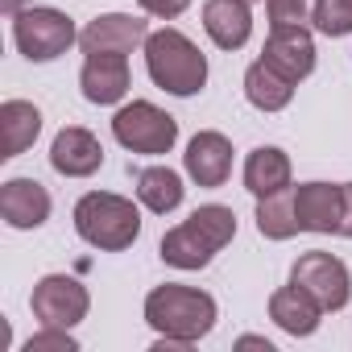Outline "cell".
Wrapping results in <instances>:
<instances>
[{"label": "cell", "mask_w": 352, "mask_h": 352, "mask_svg": "<svg viewBox=\"0 0 352 352\" xmlns=\"http://www.w3.org/2000/svg\"><path fill=\"white\" fill-rule=\"evenodd\" d=\"M216 315H220L216 298L195 286L166 282L145 294V323L157 331L153 352H179V348L199 344L216 327Z\"/></svg>", "instance_id": "1"}, {"label": "cell", "mask_w": 352, "mask_h": 352, "mask_svg": "<svg viewBox=\"0 0 352 352\" xmlns=\"http://www.w3.org/2000/svg\"><path fill=\"white\" fill-rule=\"evenodd\" d=\"M232 236H236V212L224 204H204L162 236V261L174 270H204L224 245H232Z\"/></svg>", "instance_id": "2"}, {"label": "cell", "mask_w": 352, "mask_h": 352, "mask_svg": "<svg viewBox=\"0 0 352 352\" xmlns=\"http://www.w3.org/2000/svg\"><path fill=\"white\" fill-rule=\"evenodd\" d=\"M145 71L170 96H195L208 87V58L183 30H157L145 38Z\"/></svg>", "instance_id": "3"}, {"label": "cell", "mask_w": 352, "mask_h": 352, "mask_svg": "<svg viewBox=\"0 0 352 352\" xmlns=\"http://www.w3.org/2000/svg\"><path fill=\"white\" fill-rule=\"evenodd\" d=\"M75 232L100 253H120V249H129L141 236V212L124 195L87 191L75 204Z\"/></svg>", "instance_id": "4"}, {"label": "cell", "mask_w": 352, "mask_h": 352, "mask_svg": "<svg viewBox=\"0 0 352 352\" xmlns=\"http://www.w3.org/2000/svg\"><path fill=\"white\" fill-rule=\"evenodd\" d=\"M13 42L30 63H54L79 42V30L63 9L30 5V9L13 13Z\"/></svg>", "instance_id": "5"}, {"label": "cell", "mask_w": 352, "mask_h": 352, "mask_svg": "<svg viewBox=\"0 0 352 352\" xmlns=\"http://www.w3.org/2000/svg\"><path fill=\"white\" fill-rule=\"evenodd\" d=\"M112 137L129 149V153H170L174 141H179V120H174L170 112H162L157 104L149 100H133L124 108H116L112 116Z\"/></svg>", "instance_id": "6"}, {"label": "cell", "mask_w": 352, "mask_h": 352, "mask_svg": "<svg viewBox=\"0 0 352 352\" xmlns=\"http://www.w3.org/2000/svg\"><path fill=\"white\" fill-rule=\"evenodd\" d=\"M30 307H34V315H38L42 327H75V323L87 319L91 294H87V286H83L79 278H71V274H46V278L34 286Z\"/></svg>", "instance_id": "7"}, {"label": "cell", "mask_w": 352, "mask_h": 352, "mask_svg": "<svg viewBox=\"0 0 352 352\" xmlns=\"http://www.w3.org/2000/svg\"><path fill=\"white\" fill-rule=\"evenodd\" d=\"M290 282H298L323 311H344L348 298H352V274H348V265L340 257H331V253H319V249H311V253H302L294 261Z\"/></svg>", "instance_id": "8"}, {"label": "cell", "mask_w": 352, "mask_h": 352, "mask_svg": "<svg viewBox=\"0 0 352 352\" xmlns=\"http://www.w3.org/2000/svg\"><path fill=\"white\" fill-rule=\"evenodd\" d=\"M261 63H270L282 79L302 83L315 71V38L307 25H270Z\"/></svg>", "instance_id": "9"}, {"label": "cell", "mask_w": 352, "mask_h": 352, "mask_svg": "<svg viewBox=\"0 0 352 352\" xmlns=\"http://www.w3.org/2000/svg\"><path fill=\"white\" fill-rule=\"evenodd\" d=\"M183 166H187L195 187L216 191V187L228 183V174H232V141L224 133H216V129H204V133L191 137V145L183 153Z\"/></svg>", "instance_id": "10"}, {"label": "cell", "mask_w": 352, "mask_h": 352, "mask_svg": "<svg viewBox=\"0 0 352 352\" xmlns=\"http://www.w3.org/2000/svg\"><path fill=\"white\" fill-rule=\"evenodd\" d=\"M145 38H149V25L141 17L104 13L87 21V30L79 34V50L83 54H133L137 46H145Z\"/></svg>", "instance_id": "11"}, {"label": "cell", "mask_w": 352, "mask_h": 352, "mask_svg": "<svg viewBox=\"0 0 352 352\" xmlns=\"http://www.w3.org/2000/svg\"><path fill=\"white\" fill-rule=\"evenodd\" d=\"M50 166L63 174V179H91V174L104 166V145H100V137L91 129L67 124L50 141Z\"/></svg>", "instance_id": "12"}, {"label": "cell", "mask_w": 352, "mask_h": 352, "mask_svg": "<svg viewBox=\"0 0 352 352\" xmlns=\"http://www.w3.org/2000/svg\"><path fill=\"white\" fill-rule=\"evenodd\" d=\"M50 191L38 179H9L0 187V216L17 232H34L50 220Z\"/></svg>", "instance_id": "13"}, {"label": "cell", "mask_w": 352, "mask_h": 352, "mask_svg": "<svg viewBox=\"0 0 352 352\" xmlns=\"http://www.w3.org/2000/svg\"><path fill=\"white\" fill-rule=\"evenodd\" d=\"M79 87L87 104H120L129 96V54H87L79 71Z\"/></svg>", "instance_id": "14"}, {"label": "cell", "mask_w": 352, "mask_h": 352, "mask_svg": "<svg viewBox=\"0 0 352 352\" xmlns=\"http://www.w3.org/2000/svg\"><path fill=\"white\" fill-rule=\"evenodd\" d=\"M294 212H298V228L302 232H340V212H344V195L331 183H302L294 187Z\"/></svg>", "instance_id": "15"}, {"label": "cell", "mask_w": 352, "mask_h": 352, "mask_svg": "<svg viewBox=\"0 0 352 352\" xmlns=\"http://www.w3.org/2000/svg\"><path fill=\"white\" fill-rule=\"evenodd\" d=\"M270 319L286 331V336H315L319 331V323H323V307L298 286V282H290V286H282V290H274L270 294Z\"/></svg>", "instance_id": "16"}, {"label": "cell", "mask_w": 352, "mask_h": 352, "mask_svg": "<svg viewBox=\"0 0 352 352\" xmlns=\"http://www.w3.org/2000/svg\"><path fill=\"white\" fill-rule=\"evenodd\" d=\"M204 30L220 50H241L253 38L249 0H208L204 5Z\"/></svg>", "instance_id": "17"}, {"label": "cell", "mask_w": 352, "mask_h": 352, "mask_svg": "<svg viewBox=\"0 0 352 352\" xmlns=\"http://www.w3.org/2000/svg\"><path fill=\"white\" fill-rule=\"evenodd\" d=\"M282 187H290V157L278 145H257L245 157V191L253 199H261V195H274Z\"/></svg>", "instance_id": "18"}, {"label": "cell", "mask_w": 352, "mask_h": 352, "mask_svg": "<svg viewBox=\"0 0 352 352\" xmlns=\"http://www.w3.org/2000/svg\"><path fill=\"white\" fill-rule=\"evenodd\" d=\"M183 195H187V187H183V174L179 170H170V166H145L137 174V199L153 216H170L174 208L183 204Z\"/></svg>", "instance_id": "19"}, {"label": "cell", "mask_w": 352, "mask_h": 352, "mask_svg": "<svg viewBox=\"0 0 352 352\" xmlns=\"http://www.w3.org/2000/svg\"><path fill=\"white\" fill-rule=\"evenodd\" d=\"M0 133H5V153L0 157H21L38 133H42V112L30 100H5L0 104Z\"/></svg>", "instance_id": "20"}, {"label": "cell", "mask_w": 352, "mask_h": 352, "mask_svg": "<svg viewBox=\"0 0 352 352\" xmlns=\"http://www.w3.org/2000/svg\"><path fill=\"white\" fill-rule=\"evenodd\" d=\"M245 100H249L257 112H282V108H290V100H294V83L282 79L270 63L257 58V63L245 71Z\"/></svg>", "instance_id": "21"}, {"label": "cell", "mask_w": 352, "mask_h": 352, "mask_svg": "<svg viewBox=\"0 0 352 352\" xmlns=\"http://www.w3.org/2000/svg\"><path fill=\"white\" fill-rule=\"evenodd\" d=\"M257 232L265 241H290L302 232L298 212H294V187H282V191L257 199Z\"/></svg>", "instance_id": "22"}, {"label": "cell", "mask_w": 352, "mask_h": 352, "mask_svg": "<svg viewBox=\"0 0 352 352\" xmlns=\"http://www.w3.org/2000/svg\"><path fill=\"white\" fill-rule=\"evenodd\" d=\"M311 25L327 38H348L352 34V0H319Z\"/></svg>", "instance_id": "23"}, {"label": "cell", "mask_w": 352, "mask_h": 352, "mask_svg": "<svg viewBox=\"0 0 352 352\" xmlns=\"http://www.w3.org/2000/svg\"><path fill=\"white\" fill-rule=\"evenodd\" d=\"M319 0H265L270 25H311Z\"/></svg>", "instance_id": "24"}, {"label": "cell", "mask_w": 352, "mask_h": 352, "mask_svg": "<svg viewBox=\"0 0 352 352\" xmlns=\"http://www.w3.org/2000/svg\"><path fill=\"white\" fill-rule=\"evenodd\" d=\"M79 340L71 336V327H42L25 340V352H75Z\"/></svg>", "instance_id": "25"}, {"label": "cell", "mask_w": 352, "mask_h": 352, "mask_svg": "<svg viewBox=\"0 0 352 352\" xmlns=\"http://www.w3.org/2000/svg\"><path fill=\"white\" fill-rule=\"evenodd\" d=\"M137 5L149 13V17H162V21H174V17H183L191 9V0H137Z\"/></svg>", "instance_id": "26"}, {"label": "cell", "mask_w": 352, "mask_h": 352, "mask_svg": "<svg viewBox=\"0 0 352 352\" xmlns=\"http://www.w3.org/2000/svg\"><path fill=\"white\" fill-rule=\"evenodd\" d=\"M340 195H344V212H340V236H348V241H352V183H344V187H340Z\"/></svg>", "instance_id": "27"}, {"label": "cell", "mask_w": 352, "mask_h": 352, "mask_svg": "<svg viewBox=\"0 0 352 352\" xmlns=\"http://www.w3.org/2000/svg\"><path fill=\"white\" fill-rule=\"evenodd\" d=\"M236 348H261V352H274V344H270L265 336H241Z\"/></svg>", "instance_id": "28"}, {"label": "cell", "mask_w": 352, "mask_h": 352, "mask_svg": "<svg viewBox=\"0 0 352 352\" xmlns=\"http://www.w3.org/2000/svg\"><path fill=\"white\" fill-rule=\"evenodd\" d=\"M0 5H5V13L13 17V13H21V9H30V5H34V0H0Z\"/></svg>", "instance_id": "29"}, {"label": "cell", "mask_w": 352, "mask_h": 352, "mask_svg": "<svg viewBox=\"0 0 352 352\" xmlns=\"http://www.w3.org/2000/svg\"><path fill=\"white\" fill-rule=\"evenodd\" d=\"M249 5H261V0H249Z\"/></svg>", "instance_id": "30"}]
</instances>
